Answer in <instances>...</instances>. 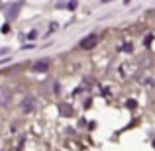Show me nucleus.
<instances>
[{"label":"nucleus","mask_w":155,"mask_h":151,"mask_svg":"<svg viewBox=\"0 0 155 151\" xmlns=\"http://www.w3.org/2000/svg\"><path fill=\"white\" fill-rule=\"evenodd\" d=\"M47 67H49V63H47L45 59H41V61H38V63H35L31 69H34L35 73H43V71H47Z\"/></svg>","instance_id":"3"},{"label":"nucleus","mask_w":155,"mask_h":151,"mask_svg":"<svg viewBox=\"0 0 155 151\" xmlns=\"http://www.w3.org/2000/svg\"><path fill=\"white\" fill-rule=\"evenodd\" d=\"M67 6H69V8H71V10H75V8H77V6H79V2H77V0H71V2H69V4H67Z\"/></svg>","instance_id":"7"},{"label":"nucleus","mask_w":155,"mask_h":151,"mask_svg":"<svg viewBox=\"0 0 155 151\" xmlns=\"http://www.w3.org/2000/svg\"><path fill=\"white\" fill-rule=\"evenodd\" d=\"M96 43H98V35H94V34H91V35H87V38H83L79 41V47L81 49H91V47H94Z\"/></svg>","instance_id":"1"},{"label":"nucleus","mask_w":155,"mask_h":151,"mask_svg":"<svg viewBox=\"0 0 155 151\" xmlns=\"http://www.w3.org/2000/svg\"><path fill=\"white\" fill-rule=\"evenodd\" d=\"M122 49H124L126 53H132V43H124V45H122Z\"/></svg>","instance_id":"6"},{"label":"nucleus","mask_w":155,"mask_h":151,"mask_svg":"<svg viewBox=\"0 0 155 151\" xmlns=\"http://www.w3.org/2000/svg\"><path fill=\"white\" fill-rule=\"evenodd\" d=\"M20 108H22V112H34L35 110V100L31 98V96H28V98H24L22 100V104H20Z\"/></svg>","instance_id":"2"},{"label":"nucleus","mask_w":155,"mask_h":151,"mask_svg":"<svg viewBox=\"0 0 155 151\" xmlns=\"http://www.w3.org/2000/svg\"><path fill=\"white\" fill-rule=\"evenodd\" d=\"M18 10H20V2H16L14 6H12L10 10H8V18H12V20H14V18H16V14H18Z\"/></svg>","instance_id":"4"},{"label":"nucleus","mask_w":155,"mask_h":151,"mask_svg":"<svg viewBox=\"0 0 155 151\" xmlns=\"http://www.w3.org/2000/svg\"><path fill=\"white\" fill-rule=\"evenodd\" d=\"M102 2H112V0H102Z\"/></svg>","instance_id":"8"},{"label":"nucleus","mask_w":155,"mask_h":151,"mask_svg":"<svg viewBox=\"0 0 155 151\" xmlns=\"http://www.w3.org/2000/svg\"><path fill=\"white\" fill-rule=\"evenodd\" d=\"M61 114H63V116H71V108H69L67 104H63L61 106Z\"/></svg>","instance_id":"5"}]
</instances>
